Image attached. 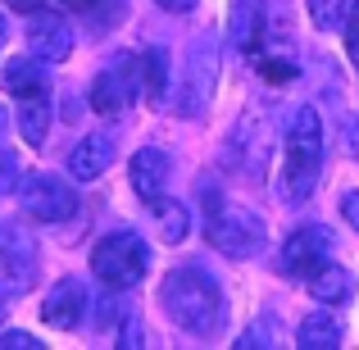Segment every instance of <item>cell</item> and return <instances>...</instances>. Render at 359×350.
I'll use <instances>...</instances> for the list:
<instances>
[{"mask_svg":"<svg viewBox=\"0 0 359 350\" xmlns=\"http://www.w3.org/2000/svg\"><path fill=\"white\" fill-rule=\"evenodd\" d=\"M255 342H278V337H273V328H269V318H264L255 332H245V337H241V350H245V346H255Z\"/></svg>","mask_w":359,"mask_h":350,"instance_id":"27","label":"cell"},{"mask_svg":"<svg viewBox=\"0 0 359 350\" xmlns=\"http://www.w3.org/2000/svg\"><path fill=\"white\" fill-rule=\"evenodd\" d=\"M269 159H273V128H269V119L255 109V114H245L237 123V132H232V141H228V164L237 168L245 182H264Z\"/></svg>","mask_w":359,"mask_h":350,"instance_id":"7","label":"cell"},{"mask_svg":"<svg viewBox=\"0 0 359 350\" xmlns=\"http://www.w3.org/2000/svg\"><path fill=\"white\" fill-rule=\"evenodd\" d=\"M159 305L182 332L191 337H219L228 323V300L223 287L205 269H173L159 287Z\"/></svg>","mask_w":359,"mask_h":350,"instance_id":"1","label":"cell"},{"mask_svg":"<svg viewBox=\"0 0 359 350\" xmlns=\"http://www.w3.org/2000/svg\"><path fill=\"white\" fill-rule=\"evenodd\" d=\"M9 5H14V9H27V14H32V9H41L46 0H9Z\"/></svg>","mask_w":359,"mask_h":350,"instance_id":"30","label":"cell"},{"mask_svg":"<svg viewBox=\"0 0 359 350\" xmlns=\"http://www.w3.org/2000/svg\"><path fill=\"white\" fill-rule=\"evenodd\" d=\"M168 173H173V159H168L164 150L146 146V150H137V155H132V191H137L146 205H155L159 196H164Z\"/></svg>","mask_w":359,"mask_h":350,"instance_id":"14","label":"cell"},{"mask_svg":"<svg viewBox=\"0 0 359 350\" xmlns=\"http://www.w3.org/2000/svg\"><path fill=\"white\" fill-rule=\"evenodd\" d=\"M18 201H23V214L32 223H64L78 214V191L60 173H32L18 187Z\"/></svg>","mask_w":359,"mask_h":350,"instance_id":"6","label":"cell"},{"mask_svg":"<svg viewBox=\"0 0 359 350\" xmlns=\"http://www.w3.org/2000/svg\"><path fill=\"white\" fill-rule=\"evenodd\" d=\"M5 36H9V23L0 18V51H5Z\"/></svg>","mask_w":359,"mask_h":350,"instance_id":"32","label":"cell"},{"mask_svg":"<svg viewBox=\"0 0 359 350\" xmlns=\"http://www.w3.org/2000/svg\"><path fill=\"white\" fill-rule=\"evenodd\" d=\"M14 187H23V164L14 150H0V196H9Z\"/></svg>","mask_w":359,"mask_h":350,"instance_id":"23","label":"cell"},{"mask_svg":"<svg viewBox=\"0 0 359 350\" xmlns=\"http://www.w3.org/2000/svg\"><path fill=\"white\" fill-rule=\"evenodd\" d=\"M305 5H309V18H314L318 32L346 27V14H351V0H305Z\"/></svg>","mask_w":359,"mask_h":350,"instance_id":"22","label":"cell"},{"mask_svg":"<svg viewBox=\"0 0 359 350\" xmlns=\"http://www.w3.org/2000/svg\"><path fill=\"white\" fill-rule=\"evenodd\" d=\"M5 128H9V114H5V109H0V137H5Z\"/></svg>","mask_w":359,"mask_h":350,"instance_id":"33","label":"cell"},{"mask_svg":"<svg viewBox=\"0 0 359 350\" xmlns=\"http://www.w3.org/2000/svg\"><path fill=\"white\" fill-rule=\"evenodd\" d=\"M264 36V0H232V14H228V41L232 51L245 55L255 51Z\"/></svg>","mask_w":359,"mask_h":350,"instance_id":"15","label":"cell"},{"mask_svg":"<svg viewBox=\"0 0 359 350\" xmlns=\"http://www.w3.org/2000/svg\"><path fill=\"white\" fill-rule=\"evenodd\" d=\"M5 91L9 96H32V91H50V82H46V60H9L5 64Z\"/></svg>","mask_w":359,"mask_h":350,"instance_id":"18","label":"cell"},{"mask_svg":"<svg viewBox=\"0 0 359 350\" xmlns=\"http://www.w3.org/2000/svg\"><path fill=\"white\" fill-rule=\"evenodd\" d=\"M318 168H323V119L314 105L296 109L287 128V150H282V201L305 205L318 187Z\"/></svg>","mask_w":359,"mask_h":350,"instance_id":"2","label":"cell"},{"mask_svg":"<svg viewBox=\"0 0 359 350\" xmlns=\"http://www.w3.org/2000/svg\"><path fill=\"white\" fill-rule=\"evenodd\" d=\"M341 337H346V328H341L337 314H309L305 323H300L296 342L305 350H332V346H341Z\"/></svg>","mask_w":359,"mask_h":350,"instance_id":"19","label":"cell"},{"mask_svg":"<svg viewBox=\"0 0 359 350\" xmlns=\"http://www.w3.org/2000/svg\"><path fill=\"white\" fill-rule=\"evenodd\" d=\"M36 278V250L18 223H0V291H27Z\"/></svg>","mask_w":359,"mask_h":350,"instance_id":"9","label":"cell"},{"mask_svg":"<svg viewBox=\"0 0 359 350\" xmlns=\"http://www.w3.org/2000/svg\"><path fill=\"white\" fill-rule=\"evenodd\" d=\"M27 55H36L46 64H64L73 55V23L64 14L32 9V18H27Z\"/></svg>","mask_w":359,"mask_h":350,"instance_id":"10","label":"cell"},{"mask_svg":"<svg viewBox=\"0 0 359 350\" xmlns=\"http://www.w3.org/2000/svg\"><path fill=\"white\" fill-rule=\"evenodd\" d=\"M0 323H5V300H0Z\"/></svg>","mask_w":359,"mask_h":350,"instance_id":"34","label":"cell"},{"mask_svg":"<svg viewBox=\"0 0 359 350\" xmlns=\"http://www.w3.org/2000/svg\"><path fill=\"white\" fill-rule=\"evenodd\" d=\"M137 69H141V91H146V100L150 105H164V96H168V55L159 51V46H150L137 60Z\"/></svg>","mask_w":359,"mask_h":350,"instance_id":"20","label":"cell"},{"mask_svg":"<svg viewBox=\"0 0 359 350\" xmlns=\"http://www.w3.org/2000/svg\"><path fill=\"white\" fill-rule=\"evenodd\" d=\"M327 255H332V228L305 223V228H296L287 241H282V269H287L291 278H305V273L318 269Z\"/></svg>","mask_w":359,"mask_h":350,"instance_id":"11","label":"cell"},{"mask_svg":"<svg viewBox=\"0 0 359 350\" xmlns=\"http://www.w3.org/2000/svg\"><path fill=\"white\" fill-rule=\"evenodd\" d=\"M9 346H14V350H36L41 342L27 337V332H5V337H0V350H9Z\"/></svg>","mask_w":359,"mask_h":350,"instance_id":"25","label":"cell"},{"mask_svg":"<svg viewBox=\"0 0 359 350\" xmlns=\"http://www.w3.org/2000/svg\"><path fill=\"white\" fill-rule=\"evenodd\" d=\"M60 5H64V9H78V14H91L100 0H60Z\"/></svg>","mask_w":359,"mask_h":350,"instance_id":"29","label":"cell"},{"mask_svg":"<svg viewBox=\"0 0 359 350\" xmlns=\"http://www.w3.org/2000/svg\"><path fill=\"white\" fill-rule=\"evenodd\" d=\"M341 214H346V223L359 232V191H346V201H341Z\"/></svg>","mask_w":359,"mask_h":350,"instance_id":"26","label":"cell"},{"mask_svg":"<svg viewBox=\"0 0 359 350\" xmlns=\"http://www.w3.org/2000/svg\"><path fill=\"white\" fill-rule=\"evenodd\" d=\"M141 91V69L132 55H114L91 82V109L96 114H123Z\"/></svg>","mask_w":359,"mask_h":350,"instance_id":"8","label":"cell"},{"mask_svg":"<svg viewBox=\"0 0 359 350\" xmlns=\"http://www.w3.org/2000/svg\"><path fill=\"white\" fill-rule=\"evenodd\" d=\"M114 155H118V137L109 128L87 132V137L69 150V173L78 177V182H96V177L114 164Z\"/></svg>","mask_w":359,"mask_h":350,"instance_id":"13","label":"cell"},{"mask_svg":"<svg viewBox=\"0 0 359 350\" xmlns=\"http://www.w3.org/2000/svg\"><path fill=\"white\" fill-rule=\"evenodd\" d=\"M146 269H150V245L141 241L137 232H109V236H100L96 250H91V273H96L109 291L137 287V282L146 278Z\"/></svg>","mask_w":359,"mask_h":350,"instance_id":"4","label":"cell"},{"mask_svg":"<svg viewBox=\"0 0 359 350\" xmlns=\"http://www.w3.org/2000/svg\"><path fill=\"white\" fill-rule=\"evenodd\" d=\"M159 9H168V14H187V9H196L201 0H155Z\"/></svg>","mask_w":359,"mask_h":350,"instance_id":"28","label":"cell"},{"mask_svg":"<svg viewBox=\"0 0 359 350\" xmlns=\"http://www.w3.org/2000/svg\"><path fill=\"white\" fill-rule=\"evenodd\" d=\"M150 210H155V219H159V236H164L168 245H177V241L187 236V228H191V219H187V205L168 201V196H159Z\"/></svg>","mask_w":359,"mask_h":350,"instance_id":"21","label":"cell"},{"mask_svg":"<svg viewBox=\"0 0 359 350\" xmlns=\"http://www.w3.org/2000/svg\"><path fill=\"white\" fill-rule=\"evenodd\" d=\"M214 87H219V36L196 32L191 46H187V60H182V82H177L173 109L182 119H201L210 96H214Z\"/></svg>","mask_w":359,"mask_h":350,"instance_id":"3","label":"cell"},{"mask_svg":"<svg viewBox=\"0 0 359 350\" xmlns=\"http://www.w3.org/2000/svg\"><path fill=\"white\" fill-rule=\"evenodd\" d=\"M305 287H309V296L318 300V305H346L351 300V291H355V278L341 269V264H318V269H309L305 273Z\"/></svg>","mask_w":359,"mask_h":350,"instance_id":"16","label":"cell"},{"mask_svg":"<svg viewBox=\"0 0 359 350\" xmlns=\"http://www.w3.org/2000/svg\"><path fill=\"white\" fill-rule=\"evenodd\" d=\"M346 51H351V60H355V69H359V5H355V18L346 14Z\"/></svg>","mask_w":359,"mask_h":350,"instance_id":"24","label":"cell"},{"mask_svg":"<svg viewBox=\"0 0 359 350\" xmlns=\"http://www.w3.org/2000/svg\"><path fill=\"white\" fill-rule=\"evenodd\" d=\"M205 236H210V245L219 255H228V260H255V255L264 250V241H269L259 214L223 210V205L214 214H205Z\"/></svg>","mask_w":359,"mask_h":350,"instance_id":"5","label":"cell"},{"mask_svg":"<svg viewBox=\"0 0 359 350\" xmlns=\"http://www.w3.org/2000/svg\"><path fill=\"white\" fill-rule=\"evenodd\" d=\"M87 314V287L82 278H60L41 300V323L46 328H60V332H73Z\"/></svg>","mask_w":359,"mask_h":350,"instance_id":"12","label":"cell"},{"mask_svg":"<svg viewBox=\"0 0 359 350\" xmlns=\"http://www.w3.org/2000/svg\"><path fill=\"white\" fill-rule=\"evenodd\" d=\"M351 150H359V123H351Z\"/></svg>","mask_w":359,"mask_h":350,"instance_id":"31","label":"cell"},{"mask_svg":"<svg viewBox=\"0 0 359 350\" xmlns=\"http://www.w3.org/2000/svg\"><path fill=\"white\" fill-rule=\"evenodd\" d=\"M18 132H23L27 146H46V132H50V96L32 91V96H18Z\"/></svg>","mask_w":359,"mask_h":350,"instance_id":"17","label":"cell"}]
</instances>
